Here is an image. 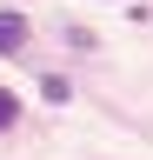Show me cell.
Segmentation results:
<instances>
[{
    "label": "cell",
    "instance_id": "1",
    "mask_svg": "<svg viewBox=\"0 0 153 160\" xmlns=\"http://www.w3.org/2000/svg\"><path fill=\"white\" fill-rule=\"evenodd\" d=\"M27 47V20L20 13H0V53H20Z\"/></svg>",
    "mask_w": 153,
    "mask_h": 160
},
{
    "label": "cell",
    "instance_id": "2",
    "mask_svg": "<svg viewBox=\"0 0 153 160\" xmlns=\"http://www.w3.org/2000/svg\"><path fill=\"white\" fill-rule=\"evenodd\" d=\"M13 113H20V100H13V87H0V133L13 127Z\"/></svg>",
    "mask_w": 153,
    "mask_h": 160
}]
</instances>
